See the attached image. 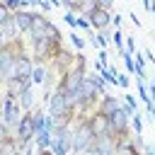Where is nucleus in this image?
<instances>
[{"mask_svg": "<svg viewBox=\"0 0 155 155\" xmlns=\"http://www.w3.org/2000/svg\"><path fill=\"white\" fill-rule=\"evenodd\" d=\"M92 140H94V133L90 131L87 121L80 119L78 126H73V145H70V153H87L90 145H92Z\"/></svg>", "mask_w": 155, "mask_h": 155, "instance_id": "nucleus-1", "label": "nucleus"}, {"mask_svg": "<svg viewBox=\"0 0 155 155\" xmlns=\"http://www.w3.org/2000/svg\"><path fill=\"white\" fill-rule=\"evenodd\" d=\"M22 107H19V102H17V97H12V94H5L2 97V124L15 133V128H17V124H19V119H22Z\"/></svg>", "mask_w": 155, "mask_h": 155, "instance_id": "nucleus-2", "label": "nucleus"}, {"mask_svg": "<svg viewBox=\"0 0 155 155\" xmlns=\"http://www.w3.org/2000/svg\"><path fill=\"white\" fill-rule=\"evenodd\" d=\"M114 150H116V138L107 133V136H94L87 155H114Z\"/></svg>", "mask_w": 155, "mask_h": 155, "instance_id": "nucleus-3", "label": "nucleus"}, {"mask_svg": "<svg viewBox=\"0 0 155 155\" xmlns=\"http://www.w3.org/2000/svg\"><path fill=\"white\" fill-rule=\"evenodd\" d=\"M31 68H34L31 56L19 53V56H17V61H15V65H12L10 78H17V80H29V82H31ZM10 78H7V80H10Z\"/></svg>", "mask_w": 155, "mask_h": 155, "instance_id": "nucleus-4", "label": "nucleus"}, {"mask_svg": "<svg viewBox=\"0 0 155 155\" xmlns=\"http://www.w3.org/2000/svg\"><path fill=\"white\" fill-rule=\"evenodd\" d=\"M87 22H90L92 31H104V29H109V27H111V12H109V10H102V7H97V10L87 17Z\"/></svg>", "mask_w": 155, "mask_h": 155, "instance_id": "nucleus-5", "label": "nucleus"}, {"mask_svg": "<svg viewBox=\"0 0 155 155\" xmlns=\"http://www.w3.org/2000/svg\"><path fill=\"white\" fill-rule=\"evenodd\" d=\"M119 107H121V102H119V97H114V94H104V97H99V102H97V107H94V111L109 119V116H114V114L119 111Z\"/></svg>", "mask_w": 155, "mask_h": 155, "instance_id": "nucleus-6", "label": "nucleus"}, {"mask_svg": "<svg viewBox=\"0 0 155 155\" xmlns=\"http://www.w3.org/2000/svg\"><path fill=\"white\" fill-rule=\"evenodd\" d=\"M85 121H87V126H90V131H92L94 136H107V133H109V119H107V116H102V114H97V111H90V114L85 116Z\"/></svg>", "mask_w": 155, "mask_h": 155, "instance_id": "nucleus-7", "label": "nucleus"}, {"mask_svg": "<svg viewBox=\"0 0 155 155\" xmlns=\"http://www.w3.org/2000/svg\"><path fill=\"white\" fill-rule=\"evenodd\" d=\"M12 22H15V27L19 29V34H29V27H31V22H34V12H31V10H19V12L12 15Z\"/></svg>", "mask_w": 155, "mask_h": 155, "instance_id": "nucleus-8", "label": "nucleus"}, {"mask_svg": "<svg viewBox=\"0 0 155 155\" xmlns=\"http://www.w3.org/2000/svg\"><path fill=\"white\" fill-rule=\"evenodd\" d=\"M17 102H19V107H22V111H31V109L36 107V97H34V85H31V87H27L24 92H19Z\"/></svg>", "mask_w": 155, "mask_h": 155, "instance_id": "nucleus-9", "label": "nucleus"}, {"mask_svg": "<svg viewBox=\"0 0 155 155\" xmlns=\"http://www.w3.org/2000/svg\"><path fill=\"white\" fill-rule=\"evenodd\" d=\"M51 140H53V138H51V131H48V128L36 131V133H34V148H36V153H39V150H48V148H51Z\"/></svg>", "mask_w": 155, "mask_h": 155, "instance_id": "nucleus-10", "label": "nucleus"}, {"mask_svg": "<svg viewBox=\"0 0 155 155\" xmlns=\"http://www.w3.org/2000/svg\"><path fill=\"white\" fill-rule=\"evenodd\" d=\"M114 155H140V150L131 143V138H124V140H116Z\"/></svg>", "mask_w": 155, "mask_h": 155, "instance_id": "nucleus-11", "label": "nucleus"}, {"mask_svg": "<svg viewBox=\"0 0 155 155\" xmlns=\"http://www.w3.org/2000/svg\"><path fill=\"white\" fill-rule=\"evenodd\" d=\"M48 82V68L46 65H34L31 68V85H46Z\"/></svg>", "mask_w": 155, "mask_h": 155, "instance_id": "nucleus-12", "label": "nucleus"}, {"mask_svg": "<svg viewBox=\"0 0 155 155\" xmlns=\"http://www.w3.org/2000/svg\"><path fill=\"white\" fill-rule=\"evenodd\" d=\"M97 10V0H80L78 2V7H75V15H80V17H90L92 12Z\"/></svg>", "mask_w": 155, "mask_h": 155, "instance_id": "nucleus-13", "label": "nucleus"}, {"mask_svg": "<svg viewBox=\"0 0 155 155\" xmlns=\"http://www.w3.org/2000/svg\"><path fill=\"white\" fill-rule=\"evenodd\" d=\"M68 39H70V44H73V48H75L78 53H80V51L85 48V44H87V41H85V36H80V34H78V29H73Z\"/></svg>", "mask_w": 155, "mask_h": 155, "instance_id": "nucleus-14", "label": "nucleus"}, {"mask_svg": "<svg viewBox=\"0 0 155 155\" xmlns=\"http://www.w3.org/2000/svg\"><path fill=\"white\" fill-rule=\"evenodd\" d=\"M119 56L124 58V65H126V73H128V75H136V61H133V53H126V51H119Z\"/></svg>", "mask_w": 155, "mask_h": 155, "instance_id": "nucleus-15", "label": "nucleus"}, {"mask_svg": "<svg viewBox=\"0 0 155 155\" xmlns=\"http://www.w3.org/2000/svg\"><path fill=\"white\" fill-rule=\"evenodd\" d=\"M131 131L138 133V136H143V114H140V111H136V114L131 116Z\"/></svg>", "mask_w": 155, "mask_h": 155, "instance_id": "nucleus-16", "label": "nucleus"}, {"mask_svg": "<svg viewBox=\"0 0 155 155\" xmlns=\"http://www.w3.org/2000/svg\"><path fill=\"white\" fill-rule=\"evenodd\" d=\"M109 41L116 46V51H124V31L121 29H114V34L109 36Z\"/></svg>", "mask_w": 155, "mask_h": 155, "instance_id": "nucleus-17", "label": "nucleus"}, {"mask_svg": "<svg viewBox=\"0 0 155 155\" xmlns=\"http://www.w3.org/2000/svg\"><path fill=\"white\" fill-rule=\"evenodd\" d=\"M116 85H119L121 90H128V87H131V78H128V73H119V75H116Z\"/></svg>", "mask_w": 155, "mask_h": 155, "instance_id": "nucleus-18", "label": "nucleus"}, {"mask_svg": "<svg viewBox=\"0 0 155 155\" xmlns=\"http://www.w3.org/2000/svg\"><path fill=\"white\" fill-rule=\"evenodd\" d=\"M7 22H12V12H10V10L0 2V27H5Z\"/></svg>", "mask_w": 155, "mask_h": 155, "instance_id": "nucleus-19", "label": "nucleus"}, {"mask_svg": "<svg viewBox=\"0 0 155 155\" xmlns=\"http://www.w3.org/2000/svg\"><path fill=\"white\" fill-rule=\"evenodd\" d=\"M124 51L126 53H136V39L133 36H124Z\"/></svg>", "mask_w": 155, "mask_h": 155, "instance_id": "nucleus-20", "label": "nucleus"}, {"mask_svg": "<svg viewBox=\"0 0 155 155\" xmlns=\"http://www.w3.org/2000/svg\"><path fill=\"white\" fill-rule=\"evenodd\" d=\"M63 19H65V24H68V27L78 29V15H75V12H65V17H63Z\"/></svg>", "mask_w": 155, "mask_h": 155, "instance_id": "nucleus-21", "label": "nucleus"}, {"mask_svg": "<svg viewBox=\"0 0 155 155\" xmlns=\"http://www.w3.org/2000/svg\"><path fill=\"white\" fill-rule=\"evenodd\" d=\"M31 5H36V7H41L44 12H51L53 7H51V2L48 0H31Z\"/></svg>", "mask_w": 155, "mask_h": 155, "instance_id": "nucleus-22", "label": "nucleus"}, {"mask_svg": "<svg viewBox=\"0 0 155 155\" xmlns=\"http://www.w3.org/2000/svg\"><path fill=\"white\" fill-rule=\"evenodd\" d=\"M97 7H102V10H114V0H97Z\"/></svg>", "mask_w": 155, "mask_h": 155, "instance_id": "nucleus-23", "label": "nucleus"}, {"mask_svg": "<svg viewBox=\"0 0 155 155\" xmlns=\"http://www.w3.org/2000/svg\"><path fill=\"white\" fill-rule=\"evenodd\" d=\"M121 22H124V17H121L119 12H116V15L111 12V27H116V29H121Z\"/></svg>", "mask_w": 155, "mask_h": 155, "instance_id": "nucleus-24", "label": "nucleus"}, {"mask_svg": "<svg viewBox=\"0 0 155 155\" xmlns=\"http://www.w3.org/2000/svg\"><path fill=\"white\" fill-rule=\"evenodd\" d=\"M145 85H148V94H150V102L155 104V80H148Z\"/></svg>", "mask_w": 155, "mask_h": 155, "instance_id": "nucleus-25", "label": "nucleus"}, {"mask_svg": "<svg viewBox=\"0 0 155 155\" xmlns=\"http://www.w3.org/2000/svg\"><path fill=\"white\" fill-rule=\"evenodd\" d=\"M78 2H80V0H63V7H65L68 12H75V7H78Z\"/></svg>", "mask_w": 155, "mask_h": 155, "instance_id": "nucleus-26", "label": "nucleus"}, {"mask_svg": "<svg viewBox=\"0 0 155 155\" xmlns=\"http://www.w3.org/2000/svg\"><path fill=\"white\" fill-rule=\"evenodd\" d=\"M143 56H145V61H148L150 65H155V53H153L150 48H145V51H143Z\"/></svg>", "mask_w": 155, "mask_h": 155, "instance_id": "nucleus-27", "label": "nucleus"}, {"mask_svg": "<svg viewBox=\"0 0 155 155\" xmlns=\"http://www.w3.org/2000/svg\"><path fill=\"white\" fill-rule=\"evenodd\" d=\"M128 19H131V22H133V27H140V19H138V17H136V12H131V15H128Z\"/></svg>", "mask_w": 155, "mask_h": 155, "instance_id": "nucleus-28", "label": "nucleus"}, {"mask_svg": "<svg viewBox=\"0 0 155 155\" xmlns=\"http://www.w3.org/2000/svg\"><path fill=\"white\" fill-rule=\"evenodd\" d=\"M140 155H155V148H153V145H145V148H143V153H140Z\"/></svg>", "mask_w": 155, "mask_h": 155, "instance_id": "nucleus-29", "label": "nucleus"}, {"mask_svg": "<svg viewBox=\"0 0 155 155\" xmlns=\"http://www.w3.org/2000/svg\"><path fill=\"white\" fill-rule=\"evenodd\" d=\"M143 7H145V10L150 12V0H143Z\"/></svg>", "mask_w": 155, "mask_h": 155, "instance_id": "nucleus-30", "label": "nucleus"}, {"mask_svg": "<svg viewBox=\"0 0 155 155\" xmlns=\"http://www.w3.org/2000/svg\"><path fill=\"white\" fill-rule=\"evenodd\" d=\"M150 15H155V0H150Z\"/></svg>", "mask_w": 155, "mask_h": 155, "instance_id": "nucleus-31", "label": "nucleus"}, {"mask_svg": "<svg viewBox=\"0 0 155 155\" xmlns=\"http://www.w3.org/2000/svg\"><path fill=\"white\" fill-rule=\"evenodd\" d=\"M36 155H53V153H51V150H39Z\"/></svg>", "mask_w": 155, "mask_h": 155, "instance_id": "nucleus-32", "label": "nucleus"}, {"mask_svg": "<svg viewBox=\"0 0 155 155\" xmlns=\"http://www.w3.org/2000/svg\"><path fill=\"white\" fill-rule=\"evenodd\" d=\"M15 155H22V150H17V153H15Z\"/></svg>", "mask_w": 155, "mask_h": 155, "instance_id": "nucleus-33", "label": "nucleus"}, {"mask_svg": "<svg viewBox=\"0 0 155 155\" xmlns=\"http://www.w3.org/2000/svg\"><path fill=\"white\" fill-rule=\"evenodd\" d=\"M0 85H2V82H0Z\"/></svg>", "mask_w": 155, "mask_h": 155, "instance_id": "nucleus-34", "label": "nucleus"}]
</instances>
